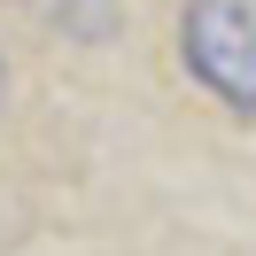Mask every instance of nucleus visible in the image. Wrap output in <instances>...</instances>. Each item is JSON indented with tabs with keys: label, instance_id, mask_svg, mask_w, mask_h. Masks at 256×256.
<instances>
[{
	"label": "nucleus",
	"instance_id": "1",
	"mask_svg": "<svg viewBox=\"0 0 256 256\" xmlns=\"http://www.w3.org/2000/svg\"><path fill=\"white\" fill-rule=\"evenodd\" d=\"M178 62L233 116H256V0H186Z\"/></svg>",
	"mask_w": 256,
	"mask_h": 256
},
{
	"label": "nucleus",
	"instance_id": "2",
	"mask_svg": "<svg viewBox=\"0 0 256 256\" xmlns=\"http://www.w3.org/2000/svg\"><path fill=\"white\" fill-rule=\"evenodd\" d=\"M0 94H8V70H0Z\"/></svg>",
	"mask_w": 256,
	"mask_h": 256
}]
</instances>
